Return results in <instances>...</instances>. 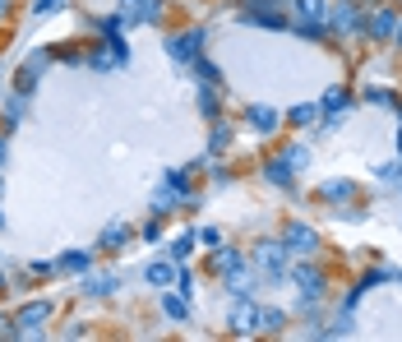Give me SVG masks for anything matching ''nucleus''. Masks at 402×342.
I'll return each mask as SVG.
<instances>
[{
    "label": "nucleus",
    "mask_w": 402,
    "mask_h": 342,
    "mask_svg": "<svg viewBox=\"0 0 402 342\" xmlns=\"http://www.w3.org/2000/svg\"><path fill=\"white\" fill-rule=\"evenodd\" d=\"M393 24H398V9L393 5H375L366 19H361V33H370L375 42H388V37H393Z\"/></svg>",
    "instance_id": "2"
},
{
    "label": "nucleus",
    "mask_w": 402,
    "mask_h": 342,
    "mask_svg": "<svg viewBox=\"0 0 402 342\" xmlns=\"http://www.w3.org/2000/svg\"><path fill=\"white\" fill-rule=\"evenodd\" d=\"M328 28L342 33V37H356L361 33V9L351 5V0H338V5L328 9Z\"/></svg>",
    "instance_id": "4"
},
{
    "label": "nucleus",
    "mask_w": 402,
    "mask_h": 342,
    "mask_svg": "<svg viewBox=\"0 0 402 342\" xmlns=\"http://www.w3.org/2000/svg\"><path fill=\"white\" fill-rule=\"evenodd\" d=\"M42 61H46V56H28V61H24V70H19V93H28V88L42 79Z\"/></svg>",
    "instance_id": "11"
},
{
    "label": "nucleus",
    "mask_w": 402,
    "mask_h": 342,
    "mask_svg": "<svg viewBox=\"0 0 402 342\" xmlns=\"http://www.w3.org/2000/svg\"><path fill=\"white\" fill-rule=\"evenodd\" d=\"M323 111H328V116H338V111H347V93H342V88H328V93H323Z\"/></svg>",
    "instance_id": "16"
},
{
    "label": "nucleus",
    "mask_w": 402,
    "mask_h": 342,
    "mask_svg": "<svg viewBox=\"0 0 402 342\" xmlns=\"http://www.w3.org/2000/svg\"><path fill=\"white\" fill-rule=\"evenodd\" d=\"M106 246H125V241H130V227H106Z\"/></svg>",
    "instance_id": "21"
},
{
    "label": "nucleus",
    "mask_w": 402,
    "mask_h": 342,
    "mask_svg": "<svg viewBox=\"0 0 402 342\" xmlns=\"http://www.w3.org/2000/svg\"><path fill=\"white\" fill-rule=\"evenodd\" d=\"M171 278H176V268H171V263H149V282H158V287H166Z\"/></svg>",
    "instance_id": "18"
},
{
    "label": "nucleus",
    "mask_w": 402,
    "mask_h": 342,
    "mask_svg": "<svg viewBox=\"0 0 402 342\" xmlns=\"http://www.w3.org/2000/svg\"><path fill=\"white\" fill-rule=\"evenodd\" d=\"M121 19H134V24L162 19V0H121Z\"/></svg>",
    "instance_id": "6"
},
{
    "label": "nucleus",
    "mask_w": 402,
    "mask_h": 342,
    "mask_svg": "<svg viewBox=\"0 0 402 342\" xmlns=\"http://www.w3.org/2000/svg\"><path fill=\"white\" fill-rule=\"evenodd\" d=\"M61 263H65V268H79V273H84V268H88V255H65Z\"/></svg>",
    "instance_id": "24"
},
{
    "label": "nucleus",
    "mask_w": 402,
    "mask_h": 342,
    "mask_svg": "<svg viewBox=\"0 0 402 342\" xmlns=\"http://www.w3.org/2000/svg\"><path fill=\"white\" fill-rule=\"evenodd\" d=\"M263 176H268L273 185H291V162L287 158H278V162H268V167H263Z\"/></svg>",
    "instance_id": "15"
},
{
    "label": "nucleus",
    "mask_w": 402,
    "mask_h": 342,
    "mask_svg": "<svg viewBox=\"0 0 402 342\" xmlns=\"http://www.w3.org/2000/svg\"><path fill=\"white\" fill-rule=\"evenodd\" d=\"M291 278H296V287L306 291V296H323V273L315 268V263H296Z\"/></svg>",
    "instance_id": "7"
},
{
    "label": "nucleus",
    "mask_w": 402,
    "mask_h": 342,
    "mask_svg": "<svg viewBox=\"0 0 402 342\" xmlns=\"http://www.w3.org/2000/svg\"><path fill=\"white\" fill-rule=\"evenodd\" d=\"M5 9H9V0H0V14H5Z\"/></svg>",
    "instance_id": "28"
},
{
    "label": "nucleus",
    "mask_w": 402,
    "mask_h": 342,
    "mask_svg": "<svg viewBox=\"0 0 402 342\" xmlns=\"http://www.w3.org/2000/svg\"><path fill=\"white\" fill-rule=\"evenodd\" d=\"M51 315V306H42V301H37V306H28L24 315H19V328L14 333H42V319Z\"/></svg>",
    "instance_id": "9"
},
{
    "label": "nucleus",
    "mask_w": 402,
    "mask_h": 342,
    "mask_svg": "<svg viewBox=\"0 0 402 342\" xmlns=\"http://www.w3.org/2000/svg\"><path fill=\"white\" fill-rule=\"evenodd\" d=\"M393 42L402 46V14H398V24H393Z\"/></svg>",
    "instance_id": "27"
},
{
    "label": "nucleus",
    "mask_w": 402,
    "mask_h": 342,
    "mask_svg": "<svg viewBox=\"0 0 402 342\" xmlns=\"http://www.w3.org/2000/svg\"><path fill=\"white\" fill-rule=\"evenodd\" d=\"M291 24H319V28H328V0H301V14L291 19Z\"/></svg>",
    "instance_id": "8"
},
{
    "label": "nucleus",
    "mask_w": 402,
    "mask_h": 342,
    "mask_svg": "<svg viewBox=\"0 0 402 342\" xmlns=\"http://www.w3.org/2000/svg\"><path fill=\"white\" fill-rule=\"evenodd\" d=\"M282 158L291 162V171H301V167H310V149H287Z\"/></svg>",
    "instance_id": "19"
},
{
    "label": "nucleus",
    "mask_w": 402,
    "mask_h": 342,
    "mask_svg": "<svg viewBox=\"0 0 402 342\" xmlns=\"http://www.w3.org/2000/svg\"><path fill=\"white\" fill-rule=\"evenodd\" d=\"M190 246H194V236H190V231H185V236H181V241H176V246H171V259H185V255H190Z\"/></svg>",
    "instance_id": "23"
},
{
    "label": "nucleus",
    "mask_w": 402,
    "mask_h": 342,
    "mask_svg": "<svg viewBox=\"0 0 402 342\" xmlns=\"http://www.w3.org/2000/svg\"><path fill=\"white\" fill-rule=\"evenodd\" d=\"M88 291H93V296H106V291H116V273H111V278H88Z\"/></svg>",
    "instance_id": "20"
},
{
    "label": "nucleus",
    "mask_w": 402,
    "mask_h": 342,
    "mask_svg": "<svg viewBox=\"0 0 402 342\" xmlns=\"http://www.w3.org/2000/svg\"><path fill=\"white\" fill-rule=\"evenodd\" d=\"M351 194H356V185H351V181H328V185H319V199H328V203H347Z\"/></svg>",
    "instance_id": "10"
},
{
    "label": "nucleus",
    "mask_w": 402,
    "mask_h": 342,
    "mask_svg": "<svg viewBox=\"0 0 402 342\" xmlns=\"http://www.w3.org/2000/svg\"><path fill=\"white\" fill-rule=\"evenodd\" d=\"M199 46H203V28H194V33H181V37H171L166 42V51L176 56V61H199Z\"/></svg>",
    "instance_id": "5"
},
{
    "label": "nucleus",
    "mask_w": 402,
    "mask_h": 342,
    "mask_svg": "<svg viewBox=\"0 0 402 342\" xmlns=\"http://www.w3.org/2000/svg\"><path fill=\"white\" fill-rule=\"evenodd\" d=\"M227 139H231V130H227V125H218V130H213V149H222Z\"/></svg>",
    "instance_id": "26"
},
{
    "label": "nucleus",
    "mask_w": 402,
    "mask_h": 342,
    "mask_svg": "<svg viewBox=\"0 0 402 342\" xmlns=\"http://www.w3.org/2000/svg\"><path fill=\"white\" fill-rule=\"evenodd\" d=\"M250 125L263 130V134H273L278 130V111H273V106H250Z\"/></svg>",
    "instance_id": "14"
},
{
    "label": "nucleus",
    "mask_w": 402,
    "mask_h": 342,
    "mask_svg": "<svg viewBox=\"0 0 402 342\" xmlns=\"http://www.w3.org/2000/svg\"><path fill=\"white\" fill-rule=\"evenodd\" d=\"M254 268H259L263 278H278V273L287 268V246H282V241H263V246L254 250Z\"/></svg>",
    "instance_id": "3"
},
{
    "label": "nucleus",
    "mask_w": 402,
    "mask_h": 342,
    "mask_svg": "<svg viewBox=\"0 0 402 342\" xmlns=\"http://www.w3.org/2000/svg\"><path fill=\"white\" fill-rule=\"evenodd\" d=\"M166 315H171V319H185V301L171 296V301H166Z\"/></svg>",
    "instance_id": "25"
},
{
    "label": "nucleus",
    "mask_w": 402,
    "mask_h": 342,
    "mask_svg": "<svg viewBox=\"0 0 402 342\" xmlns=\"http://www.w3.org/2000/svg\"><path fill=\"white\" fill-rule=\"evenodd\" d=\"M282 246H287V255H301V259H310L319 250V236L306 227V222H287V231H282Z\"/></svg>",
    "instance_id": "1"
},
{
    "label": "nucleus",
    "mask_w": 402,
    "mask_h": 342,
    "mask_svg": "<svg viewBox=\"0 0 402 342\" xmlns=\"http://www.w3.org/2000/svg\"><path fill=\"white\" fill-rule=\"evenodd\" d=\"M231 328H236V333H254V306H250V301H236V310H231Z\"/></svg>",
    "instance_id": "12"
},
{
    "label": "nucleus",
    "mask_w": 402,
    "mask_h": 342,
    "mask_svg": "<svg viewBox=\"0 0 402 342\" xmlns=\"http://www.w3.org/2000/svg\"><path fill=\"white\" fill-rule=\"evenodd\" d=\"M0 287H5V278H0Z\"/></svg>",
    "instance_id": "29"
},
{
    "label": "nucleus",
    "mask_w": 402,
    "mask_h": 342,
    "mask_svg": "<svg viewBox=\"0 0 402 342\" xmlns=\"http://www.w3.org/2000/svg\"><path fill=\"white\" fill-rule=\"evenodd\" d=\"M241 268V259L231 255V250H218V255H213V273H236Z\"/></svg>",
    "instance_id": "17"
},
{
    "label": "nucleus",
    "mask_w": 402,
    "mask_h": 342,
    "mask_svg": "<svg viewBox=\"0 0 402 342\" xmlns=\"http://www.w3.org/2000/svg\"><path fill=\"white\" fill-rule=\"evenodd\" d=\"M315 121V106H291V125H310Z\"/></svg>",
    "instance_id": "22"
},
{
    "label": "nucleus",
    "mask_w": 402,
    "mask_h": 342,
    "mask_svg": "<svg viewBox=\"0 0 402 342\" xmlns=\"http://www.w3.org/2000/svg\"><path fill=\"white\" fill-rule=\"evenodd\" d=\"M282 324H287L282 310H254V328H263V333H282Z\"/></svg>",
    "instance_id": "13"
}]
</instances>
